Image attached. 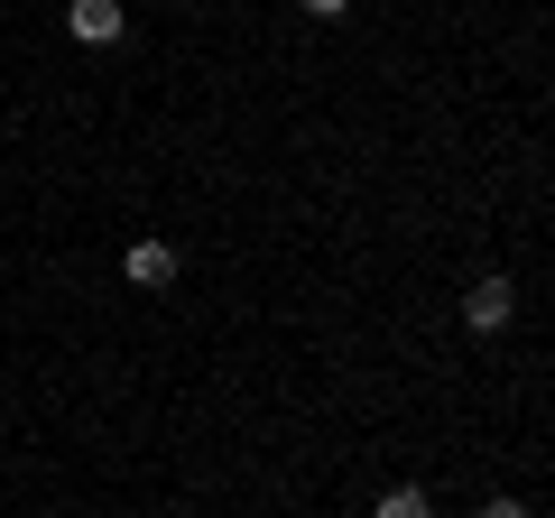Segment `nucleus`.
I'll return each mask as SVG.
<instances>
[{"instance_id": "nucleus-6", "label": "nucleus", "mask_w": 555, "mask_h": 518, "mask_svg": "<svg viewBox=\"0 0 555 518\" xmlns=\"http://www.w3.org/2000/svg\"><path fill=\"white\" fill-rule=\"evenodd\" d=\"M306 20H343V10H352V0H297Z\"/></svg>"}, {"instance_id": "nucleus-4", "label": "nucleus", "mask_w": 555, "mask_h": 518, "mask_svg": "<svg viewBox=\"0 0 555 518\" xmlns=\"http://www.w3.org/2000/svg\"><path fill=\"white\" fill-rule=\"evenodd\" d=\"M371 518H436V500L416 491V481H398V491H379V509Z\"/></svg>"}, {"instance_id": "nucleus-3", "label": "nucleus", "mask_w": 555, "mask_h": 518, "mask_svg": "<svg viewBox=\"0 0 555 518\" xmlns=\"http://www.w3.org/2000/svg\"><path fill=\"white\" fill-rule=\"evenodd\" d=\"M120 279H130V287H177V241H130Z\"/></svg>"}, {"instance_id": "nucleus-1", "label": "nucleus", "mask_w": 555, "mask_h": 518, "mask_svg": "<svg viewBox=\"0 0 555 518\" xmlns=\"http://www.w3.org/2000/svg\"><path fill=\"white\" fill-rule=\"evenodd\" d=\"M65 38L75 47H120L130 38V10L120 0H65Z\"/></svg>"}, {"instance_id": "nucleus-5", "label": "nucleus", "mask_w": 555, "mask_h": 518, "mask_svg": "<svg viewBox=\"0 0 555 518\" xmlns=\"http://www.w3.org/2000/svg\"><path fill=\"white\" fill-rule=\"evenodd\" d=\"M481 518H537V509H528L518 491H491V500H481Z\"/></svg>"}, {"instance_id": "nucleus-2", "label": "nucleus", "mask_w": 555, "mask_h": 518, "mask_svg": "<svg viewBox=\"0 0 555 518\" xmlns=\"http://www.w3.org/2000/svg\"><path fill=\"white\" fill-rule=\"evenodd\" d=\"M509 315H518V287L509 279H473V287H463V334H500Z\"/></svg>"}]
</instances>
